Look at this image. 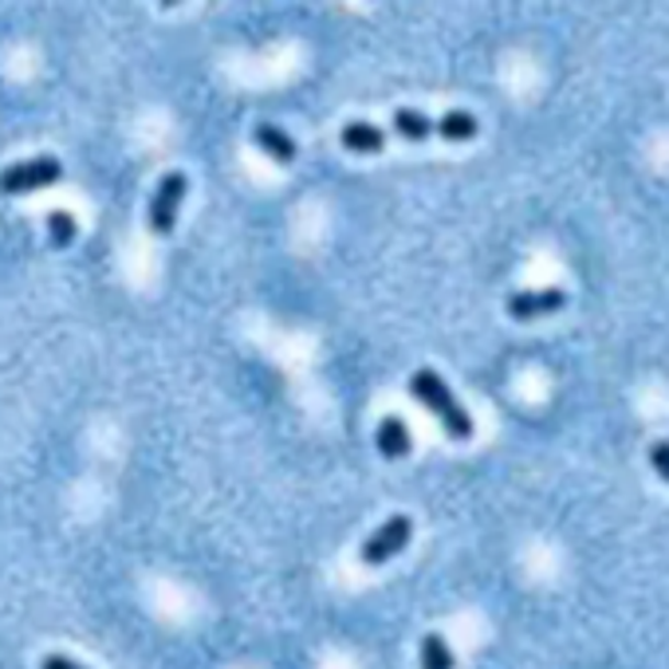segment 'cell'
<instances>
[{
  "label": "cell",
  "mask_w": 669,
  "mask_h": 669,
  "mask_svg": "<svg viewBox=\"0 0 669 669\" xmlns=\"http://www.w3.org/2000/svg\"><path fill=\"white\" fill-rule=\"evenodd\" d=\"M410 394H414L417 402H422L425 410H430V414L442 422V430L453 437V442H469V437H472L469 410L457 402V394L445 387V378L437 375V370H430V367L414 370V378H410Z\"/></svg>",
  "instance_id": "6da1fadb"
},
{
  "label": "cell",
  "mask_w": 669,
  "mask_h": 669,
  "mask_svg": "<svg viewBox=\"0 0 669 669\" xmlns=\"http://www.w3.org/2000/svg\"><path fill=\"white\" fill-rule=\"evenodd\" d=\"M64 178V166L52 154H40V158L16 161L9 170H0V193L4 198H24V193H36L44 186H56Z\"/></svg>",
  "instance_id": "7a4b0ae2"
},
{
  "label": "cell",
  "mask_w": 669,
  "mask_h": 669,
  "mask_svg": "<svg viewBox=\"0 0 669 669\" xmlns=\"http://www.w3.org/2000/svg\"><path fill=\"white\" fill-rule=\"evenodd\" d=\"M186 189H189V178L181 170H170L158 181V189H154V198H150V209H146L150 233H158V236L174 233V225H178V209H181V201H186Z\"/></svg>",
  "instance_id": "3957f363"
},
{
  "label": "cell",
  "mask_w": 669,
  "mask_h": 669,
  "mask_svg": "<svg viewBox=\"0 0 669 669\" xmlns=\"http://www.w3.org/2000/svg\"><path fill=\"white\" fill-rule=\"evenodd\" d=\"M410 536H414V520L390 516L382 528H375L367 539H363V564L378 567V564H387V559H394L398 551L410 544Z\"/></svg>",
  "instance_id": "277c9868"
},
{
  "label": "cell",
  "mask_w": 669,
  "mask_h": 669,
  "mask_svg": "<svg viewBox=\"0 0 669 669\" xmlns=\"http://www.w3.org/2000/svg\"><path fill=\"white\" fill-rule=\"evenodd\" d=\"M567 303V296L559 292V288H539V292H516L509 300V315L516 323H532L539 320V315H551L559 312Z\"/></svg>",
  "instance_id": "5b68a950"
},
{
  "label": "cell",
  "mask_w": 669,
  "mask_h": 669,
  "mask_svg": "<svg viewBox=\"0 0 669 669\" xmlns=\"http://www.w3.org/2000/svg\"><path fill=\"white\" fill-rule=\"evenodd\" d=\"M375 445H378V453H382L387 461H402L405 453H410V430H405L402 417H398V414L382 417V422H378Z\"/></svg>",
  "instance_id": "8992f818"
},
{
  "label": "cell",
  "mask_w": 669,
  "mask_h": 669,
  "mask_svg": "<svg viewBox=\"0 0 669 669\" xmlns=\"http://www.w3.org/2000/svg\"><path fill=\"white\" fill-rule=\"evenodd\" d=\"M253 138H256V146L268 154L272 161H280V166H292L296 161V142H292V134L288 131H280L276 123H260L253 131Z\"/></svg>",
  "instance_id": "52a82bcc"
},
{
  "label": "cell",
  "mask_w": 669,
  "mask_h": 669,
  "mask_svg": "<svg viewBox=\"0 0 669 669\" xmlns=\"http://www.w3.org/2000/svg\"><path fill=\"white\" fill-rule=\"evenodd\" d=\"M339 138H343V146L355 150V154H378L382 146H387V131L375 126V123H347Z\"/></svg>",
  "instance_id": "ba28073f"
},
{
  "label": "cell",
  "mask_w": 669,
  "mask_h": 669,
  "mask_svg": "<svg viewBox=\"0 0 669 669\" xmlns=\"http://www.w3.org/2000/svg\"><path fill=\"white\" fill-rule=\"evenodd\" d=\"M394 134L405 142H425L430 134H437V126L425 119L422 111H410V107H402V111H394Z\"/></svg>",
  "instance_id": "9c48e42d"
},
{
  "label": "cell",
  "mask_w": 669,
  "mask_h": 669,
  "mask_svg": "<svg viewBox=\"0 0 669 669\" xmlns=\"http://www.w3.org/2000/svg\"><path fill=\"white\" fill-rule=\"evenodd\" d=\"M477 114H469V111H449V114H442V123H437V134H442L445 142H469V138H477Z\"/></svg>",
  "instance_id": "30bf717a"
},
{
  "label": "cell",
  "mask_w": 669,
  "mask_h": 669,
  "mask_svg": "<svg viewBox=\"0 0 669 669\" xmlns=\"http://www.w3.org/2000/svg\"><path fill=\"white\" fill-rule=\"evenodd\" d=\"M453 650L445 646L442 634H425L422 638V669H453Z\"/></svg>",
  "instance_id": "8fae6325"
},
{
  "label": "cell",
  "mask_w": 669,
  "mask_h": 669,
  "mask_svg": "<svg viewBox=\"0 0 669 669\" xmlns=\"http://www.w3.org/2000/svg\"><path fill=\"white\" fill-rule=\"evenodd\" d=\"M76 233H79V225H76V218H71L67 209H52V213H47V236H52V245H56V248L71 245V241H76Z\"/></svg>",
  "instance_id": "7c38bea8"
},
{
  "label": "cell",
  "mask_w": 669,
  "mask_h": 669,
  "mask_svg": "<svg viewBox=\"0 0 669 669\" xmlns=\"http://www.w3.org/2000/svg\"><path fill=\"white\" fill-rule=\"evenodd\" d=\"M650 465H654V472H658L661 481L669 484V442H654L650 445Z\"/></svg>",
  "instance_id": "4fadbf2b"
},
{
  "label": "cell",
  "mask_w": 669,
  "mask_h": 669,
  "mask_svg": "<svg viewBox=\"0 0 669 669\" xmlns=\"http://www.w3.org/2000/svg\"><path fill=\"white\" fill-rule=\"evenodd\" d=\"M40 669H87V666L71 661L67 654H44V658H40Z\"/></svg>",
  "instance_id": "5bb4252c"
}]
</instances>
